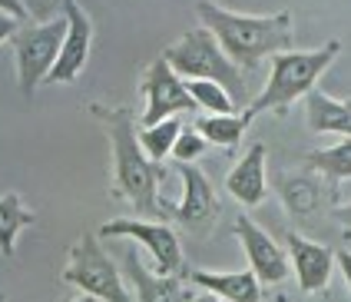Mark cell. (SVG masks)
<instances>
[{"mask_svg": "<svg viewBox=\"0 0 351 302\" xmlns=\"http://www.w3.org/2000/svg\"><path fill=\"white\" fill-rule=\"evenodd\" d=\"M235 236L242 242L245 259H249L255 276L262 279V286H278V282L289 279V269H292L289 253H285L258 222H252L249 216H239V220H235Z\"/></svg>", "mask_w": 351, "mask_h": 302, "instance_id": "8fae6325", "label": "cell"}, {"mask_svg": "<svg viewBox=\"0 0 351 302\" xmlns=\"http://www.w3.org/2000/svg\"><path fill=\"white\" fill-rule=\"evenodd\" d=\"M302 163H305L308 170H315V173H322L332 186L351 180V137H341L335 146L305 153V160Z\"/></svg>", "mask_w": 351, "mask_h": 302, "instance_id": "d6986e66", "label": "cell"}, {"mask_svg": "<svg viewBox=\"0 0 351 302\" xmlns=\"http://www.w3.org/2000/svg\"><path fill=\"white\" fill-rule=\"evenodd\" d=\"M20 23H23V21H17L14 14H3V10H0V47H3V43H7L10 37H14V34H17Z\"/></svg>", "mask_w": 351, "mask_h": 302, "instance_id": "d4e9b609", "label": "cell"}, {"mask_svg": "<svg viewBox=\"0 0 351 302\" xmlns=\"http://www.w3.org/2000/svg\"><path fill=\"white\" fill-rule=\"evenodd\" d=\"M245 126H249V120L242 113H206L195 120V130L213 146H222V150H235L245 137Z\"/></svg>", "mask_w": 351, "mask_h": 302, "instance_id": "ffe728a7", "label": "cell"}, {"mask_svg": "<svg viewBox=\"0 0 351 302\" xmlns=\"http://www.w3.org/2000/svg\"><path fill=\"white\" fill-rule=\"evenodd\" d=\"M126 276L130 282L136 286V296L139 302H182V299H195L193 292L182 286L179 276H162L156 269H146L143 259H139L136 249H126Z\"/></svg>", "mask_w": 351, "mask_h": 302, "instance_id": "9a60e30c", "label": "cell"}, {"mask_svg": "<svg viewBox=\"0 0 351 302\" xmlns=\"http://www.w3.org/2000/svg\"><path fill=\"white\" fill-rule=\"evenodd\" d=\"M60 279L66 286L80 289L83 296L99 302H130L136 299L119 276L117 262L106 256V249L99 246V233H80L77 242L70 246L66 253V266H63V276Z\"/></svg>", "mask_w": 351, "mask_h": 302, "instance_id": "5b68a950", "label": "cell"}, {"mask_svg": "<svg viewBox=\"0 0 351 302\" xmlns=\"http://www.w3.org/2000/svg\"><path fill=\"white\" fill-rule=\"evenodd\" d=\"M285 249H289V259H292L295 279L302 286V292H322L332 279V269L338 266L332 249L322 246V242L305 240L302 233H289Z\"/></svg>", "mask_w": 351, "mask_h": 302, "instance_id": "7c38bea8", "label": "cell"}, {"mask_svg": "<svg viewBox=\"0 0 351 302\" xmlns=\"http://www.w3.org/2000/svg\"><path fill=\"white\" fill-rule=\"evenodd\" d=\"M186 86H189L193 100L199 103V110H206V113H239V110H242V106L235 103V97L222 86V83L202 80V77H189Z\"/></svg>", "mask_w": 351, "mask_h": 302, "instance_id": "7402d4cb", "label": "cell"}, {"mask_svg": "<svg viewBox=\"0 0 351 302\" xmlns=\"http://www.w3.org/2000/svg\"><path fill=\"white\" fill-rule=\"evenodd\" d=\"M179 176H182V200L169 202V220L179 226H186L193 236H206L213 233V226L219 222V196H215L209 176L195 166V163H176Z\"/></svg>", "mask_w": 351, "mask_h": 302, "instance_id": "9c48e42d", "label": "cell"}, {"mask_svg": "<svg viewBox=\"0 0 351 302\" xmlns=\"http://www.w3.org/2000/svg\"><path fill=\"white\" fill-rule=\"evenodd\" d=\"M195 17L202 27H209L222 50L232 57L242 70H255L265 57H275L282 50H292L295 43V21L292 10L278 14H235L219 7L215 0H199Z\"/></svg>", "mask_w": 351, "mask_h": 302, "instance_id": "7a4b0ae2", "label": "cell"}, {"mask_svg": "<svg viewBox=\"0 0 351 302\" xmlns=\"http://www.w3.org/2000/svg\"><path fill=\"white\" fill-rule=\"evenodd\" d=\"M179 133H182L179 117H166V120L143 126V130H139V143H143V150H146L153 160L162 163L166 156H173V146H176V140H179Z\"/></svg>", "mask_w": 351, "mask_h": 302, "instance_id": "44dd1931", "label": "cell"}, {"mask_svg": "<svg viewBox=\"0 0 351 302\" xmlns=\"http://www.w3.org/2000/svg\"><path fill=\"white\" fill-rule=\"evenodd\" d=\"M278 196L285 202L289 216L295 220H308L315 216L328 200H335V186L322 173H315L305 166V173H285L278 180Z\"/></svg>", "mask_w": 351, "mask_h": 302, "instance_id": "4fadbf2b", "label": "cell"}, {"mask_svg": "<svg viewBox=\"0 0 351 302\" xmlns=\"http://www.w3.org/2000/svg\"><path fill=\"white\" fill-rule=\"evenodd\" d=\"M206 146H209V140L193 126H182V133H179V140H176L173 146V160L176 163H195L202 153H206Z\"/></svg>", "mask_w": 351, "mask_h": 302, "instance_id": "603a6c76", "label": "cell"}, {"mask_svg": "<svg viewBox=\"0 0 351 302\" xmlns=\"http://www.w3.org/2000/svg\"><path fill=\"white\" fill-rule=\"evenodd\" d=\"M335 262H338V269H341V276H345V282H348V289H351V249H338Z\"/></svg>", "mask_w": 351, "mask_h": 302, "instance_id": "4316f807", "label": "cell"}, {"mask_svg": "<svg viewBox=\"0 0 351 302\" xmlns=\"http://www.w3.org/2000/svg\"><path fill=\"white\" fill-rule=\"evenodd\" d=\"M0 10H3V14H14V17H17V21H30V10H27V3H23V0H0Z\"/></svg>", "mask_w": 351, "mask_h": 302, "instance_id": "484cf974", "label": "cell"}, {"mask_svg": "<svg viewBox=\"0 0 351 302\" xmlns=\"http://www.w3.org/2000/svg\"><path fill=\"white\" fill-rule=\"evenodd\" d=\"M63 14H66V37H63L60 57L53 63L47 83H73L83 73V67L90 60V50H93V21H90V14L77 0H66Z\"/></svg>", "mask_w": 351, "mask_h": 302, "instance_id": "30bf717a", "label": "cell"}, {"mask_svg": "<svg viewBox=\"0 0 351 302\" xmlns=\"http://www.w3.org/2000/svg\"><path fill=\"white\" fill-rule=\"evenodd\" d=\"M23 3L30 10V21H50V17L63 14V3L66 0H23Z\"/></svg>", "mask_w": 351, "mask_h": 302, "instance_id": "cb8c5ba5", "label": "cell"}, {"mask_svg": "<svg viewBox=\"0 0 351 302\" xmlns=\"http://www.w3.org/2000/svg\"><path fill=\"white\" fill-rule=\"evenodd\" d=\"M139 93L146 100L143 120H139L143 126L166 120V117H179V113H195L199 110V103L193 100V93L186 86V77L176 73V67L166 57H156L146 67V73L139 80Z\"/></svg>", "mask_w": 351, "mask_h": 302, "instance_id": "ba28073f", "label": "cell"}, {"mask_svg": "<svg viewBox=\"0 0 351 302\" xmlns=\"http://www.w3.org/2000/svg\"><path fill=\"white\" fill-rule=\"evenodd\" d=\"M265 160H269V150L265 143H252L242 160L235 163L226 176V189L239 206H262L269 196V176H265Z\"/></svg>", "mask_w": 351, "mask_h": 302, "instance_id": "5bb4252c", "label": "cell"}, {"mask_svg": "<svg viewBox=\"0 0 351 302\" xmlns=\"http://www.w3.org/2000/svg\"><path fill=\"white\" fill-rule=\"evenodd\" d=\"M63 37H66V14L37 23H20V30L10 37L14 60H17V83L23 97H34L40 83H47L60 57Z\"/></svg>", "mask_w": 351, "mask_h": 302, "instance_id": "8992f818", "label": "cell"}, {"mask_svg": "<svg viewBox=\"0 0 351 302\" xmlns=\"http://www.w3.org/2000/svg\"><path fill=\"white\" fill-rule=\"evenodd\" d=\"M90 113L110 140V160H113V166H110V173H113L110 196L126 200L146 220H169V202L159 196V180L166 176V170L143 150L133 110L93 103Z\"/></svg>", "mask_w": 351, "mask_h": 302, "instance_id": "6da1fadb", "label": "cell"}, {"mask_svg": "<svg viewBox=\"0 0 351 302\" xmlns=\"http://www.w3.org/2000/svg\"><path fill=\"white\" fill-rule=\"evenodd\" d=\"M27 226H37V213H30L20 193H3L0 196V256L14 259L17 256V236Z\"/></svg>", "mask_w": 351, "mask_h": 302, "instance_id": "ac0fdd59", "label": "cell"}, {"mask_svg": "<svg viewBox=\"0 0 351 302\" xmlns=\"http://www.w3.org/2000/svg\"><path fill=\"white\" fill-rule=\"evenodd\" d=\"M162 57L173 63L176 73H182L186 80H189V77H202V80L222 83L242 110H245L249 100H252L242 67L222 50L219 37H215L209 27H195L189 34H182L179 40H173L166 50H162Z\"/></svg>", "mask_w": 351, "mask_h": 302, "instance_id": "277c9868", "label": "cell"}, {"mask_svg": "<svg viewBox=\"0 0 351 302\" xmlns=\"http://www.w3.org/2000/svg\"><path fill=\"white\" fill-rule=\"evenodd\" d=\"M332 216L345 226V236H351V202H348V206H335Z\"/></svg>", "mask_w": 351, "mask_h": 302, "instance_id": "83f0119b", "label": "cell"}, {"mask_svg": "<svg viewBox=\"0 0 351 302\" xmlns=\"http://www.w3.org/2000/svg\"><path fill=\"white\" fill-rule=\"evenodd\" d=\"M189 282L199 286V289H206V292L215 296V299H226V302H258L262 296H265L262 279L252 272V266L242 269V272H209V269H193V272H189Z\"/></svg>", "mask_w": 351, "mask_h": 302, "instance_id": "2e32d148", "label": "cell"}, {"mask_svg": "<svg viewBox=\"0 0 351 302\" xmlns=\"http://www.w3.org/2000/svg\"><path fill=\"white\" fill-rule=\"evenodd\" d=\"M338 54H341V40L322 43L318 50H282V54H275L269 80L262 86V93L255 100H249L242 117L252 123L262 113H289V106L295 100H305L318 86L322 73L338 60Z\"/></svg>", "mask_w": 351, "mask_h": 302, "instance_id": "3957f363", "label": "cell"}, {"mask_svg": "<svg viewBox=\"0 0 351 302\" xmlns=\"http://www.w3.org/2000/svg\"><path fill=\"white\" fill-rule=\"evenodd\" d=\"M305 123L312 133H338V137H351V100H338L328 97L315 86L305 97Z\"/></svg>", "mask_w": 351, "mask_h": 302, "instance_id": "e0dca14e", "label": "cell"}, {"mask_svg": "<svg viewBox=\"0 0 351 302\" xmlns=\"http://www.w3.org/2000/svg\"><path fill=\"white\" fill-rule=\"evenodd\" d=\"M103 240H133L139 242L149 259H153V269L162 272V276H179L182 272V246H179V236L176 229L166 220H130V216H119V220L103 222L97 229Z\"/></svg>", "mask_w": 351, "mask_h": 302, "instance_id": "52a82bcc", "label": "cell"}]
</instances>
